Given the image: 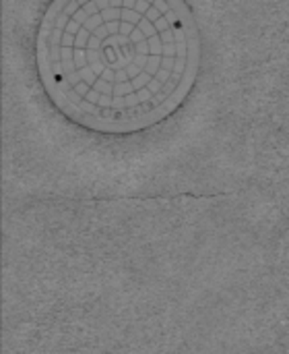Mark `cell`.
Returning a JSON list of instances; mask_svg holds the SVG:
<instances>
[{
  "instance_id": "6da1fadb",
  "label": "cell",
  "mask_w": 289,
  "mask_h": 354,
  "mask_svg": "<svg viewBox=\"0 0 289 354\" xmlns=\"http://www.w3.org/2000/svg\"><path fill=\"white\" fill-rule=\"evenodd\" d=\"M188 0H48L31 60L50 108L79 131L134 137L174 118L203 71Z\"/></svg>"
}]
</instances>
